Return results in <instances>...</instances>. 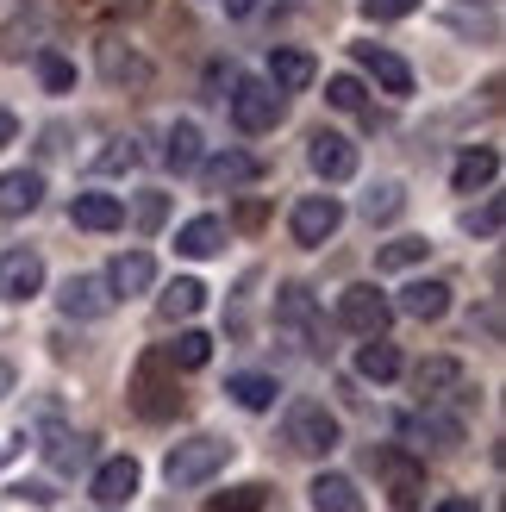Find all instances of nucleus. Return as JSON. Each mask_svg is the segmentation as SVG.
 <instances>
[{"label":"nucleus","mask_w":506,"mask_h":512,"mask_svg":"<svg viewBox=\"0 0 506 512\" xmlns=\"http://www.w3.org/2000/svg\"><path fill=\"white\" fill-rule=\"evenodd\" d=\"M282 444L294 456H332L338 450V413L325 400H294L282 413Z\"/></svg>","instance_id":"obj_1"},{"label":"nucleus","mask_w":506,"mask_h":512,"mask_svg":"<svg viewBox=\"0 0 506 512\" xmlns=\"http://www.w3.org/2000/svg\"><path fill=\"white\" fill-rule=\"evenodd\" d=\"M132 413L150 419V425H163V419L182 413V388H175V369H169V356H163V350H157V356H144L138 375H132Z\"/></svg>","instance_id":"obj_2"},{"label":"nucleus","mask_w":506,"mask_h":512,"mask_svg":"<svg viewBox=\"0 0 506 512\" xmlns=\"http://www.w3.org/2000/svg\"><path fill=\"white\" fill-rule=\"evenodd\" d=\"M225 463H232V444H225V438H188V444L169 450L163 481H169V488H200V481H213Z\"/></svg>","instance_id":"obj_3"},{"label":"nucleus","mask_w":506,"mask_h":512,"mask_svg":"<svg viewBox=\"0 0 506 512\" xmlns=\"http://www.w3.org/2000/svg\"><path fill=\"white\" fill-rule=\"evenodd\" d=\"M288 113V94L282 88H269V82H232V119H238V132H275Z\"/></svg>","instance_id":"obj_4"},{"label":"nucleus","mask_w":506,"mask_h":512,"mask_svg":"<svg viewBox=\"0 0 506 512\" xmlns=\"http://www.w3.org/2000/svg\"><path fill=\"white\" fill-rule=\"evenodd\" d=\"M338 319L350 331H363V338H388V325H394V300L382 288H369V281H357V288H344L338 294Z\"/></svg>","instance_id":"obj_5"},{"label":"nucleus","mask_w":506,"mask_h":512,"mask_svg":"<svg viewBox=\"0 0 506 512\" xmlns=\"http://www.w3.org/2000/svg\"><path fill=\"white\" fill-rule=\"evenodd\" d=\"M413 394L425 406H438V400H469V369L457 363V356H425V363L413 369Z\"/></svg>","instance_id":"obj_6"},{"label":"nucleus","mask_w":506,"mask_h":512,"mask_svg":"<svg viewBox=\"0 0 506 512\" xmlns=\"http://www.w3.org/2000/svg\"><path fill=\"white\" fill-rule=\"evenodd\" d=\"M44 294V256L38 250H25V244H13L7 256H0V300H38Z\"/></svg>","instance_id":"obj_7"},{"label":"nucleus","mask_w":506,"mask_h":512,"mask_svg":"<svg viewBox=\"0 0 506 512\" xmlns=\"http://www.w3.org/2000/svg\"><path fill=\"white\" fill-rule=\"evenodd\" d=\"M294 244H307V250H319L325 238H338V225H344V207H338V200L332 194H307V200H300V207H294Z\"/></svg>","instance_id":"obj_8"},{"label":"nucleus","mask_w":506,"mask_h":512,"mask_svg":"<svg viewBox=\"0 0 506 512\" xmlns=\"http://www.w3.org/2000/svg\"><path fill=\"white\" fill-rule=\"evenodd\" d=\"M113 288H107V275H69L63 281V294H57V306L69 319H107L113 313Z\"/></svg>","instance_id":"obj_9"},{"label":"nucleus","mask_w":506,"mask_h":512,"mask_svg":"<svg viewBox=\"0 0 506 512\" xmlns=\"http://www.w3.org/2000/svg\"><path fill=\"white\" fill-rule=\"evenodd\" d=\"M307 163H313L319 182H350V175H357V144L338 138V132H313L307 138Z\"/></svg>","instance_id":"obj_10"},{"label":"nucleus","mask_w":506,"mask_h":512,"mask_svg":"<svg viewBox=\"0 0 506 512\" xmlns=\"http://www.w3.org/2000/svg\"><path fill=\"white\" fill-rule=\"evenodd\" d=\"M375 469H382V481H388V500H394L400 512H413V506L425 500V469L413 463V456L382 450V456H375Z\"/></svg>","instance_id":"obj_11"},{"label":"nucleus","mask_w":506,"mask_h":512,"mask_svg":"<svg viewBox=\"0 0 506 512\" xmlns=\"http://www.w3.org/2000/svg\"><path fill=\"white\" fill-rule=\"evenodd\" d=\"M200 169V182H207V194H238L257 182V157H244V150H219V157L207 163H194Z\"/></svg>","instance_id":"obj_12"},{"label":"nucleus","mask_w":506,"mask_h":512,"mask_svg":"<svg viewBox=\"0 0 506 512\" xmlns=\"http://www.w3.org/2000/svg\"><path fill=\"white\" fill-rule=\"evenodd\" d=\"M400 431H407V444H419V450H457L463 444V419L438 413V406H419Z\"/></svg>","instance_id":"obj_13"},{"label":"nucleus","mask_w":506,"mask_h":512,"mask_svg":"<svg viewBox=\"0 0 506 512\" xmlns=\"http://www.w3.org/2000/svg\"><path fill=\"white\" fill-rule=\"evenodd\" d=\"M138 481H144V469L132 463V456H107V463L94 469V500L100 506H125L138 494Z\"/></svg>","instance_id":"obj_14"},{"label":"nucleus","mask_w":506,"mask_h":512,"mask_svg":"<svg viewBox=\"0 0 506 512\" xmlns=\"http://www.w3.org/2000/svg\"><path fill=\"white\" fill-rule=\"evenodd\" d=\"M38 200H44V175L38 169H7V175H0V219L38 213Z\"/></svg>","instance_id":"obj_15"},{"label":"nucleus","mask_w":506,"mask_h":512,"mask_svg":"<svg viewBox=\"0 0 506 512\" xmlns=\"http://www.w3.org/2000/svg\"><path fill=\"white\" fill-rule=\"evenodd\" d=\"M394 313H407V319H419V325L444 319V313H450V281H407Z\"/></svg>","instance_id":"obj_16"},{"label":"nucleus","mask_w":506,"mask_h":512,"mask_svg":"<svg viewBox=\"0 0 506 512\" xmlns=\"http://www.w3.org/2000/svg\"><path fill=\"white\" fill-rule=\"evenodd\" d=\"M69 219L82 225V232H119V225H125V200L119 194H75Z\"/></svg>","instance_id":"obj_17"},{"label":"nucleus","mask_w":506,"mask_h":512,"mask_svg":"<svg viewBox=\"0 0 506 512\" xmlns=\"http://www.w3.org/2000/svg\"><path fill=\"white\" fill-rule=\"evenodd\" d=\"M275 325H282V331H300V338H319V306H313V294L300 288V281L275 294Z\"/></svg>","instance_id":"obj_18"},{"label":"nucleus","mask_w":506,"mask_h":512,"mask_svg":"<svg viewBox=\"0 0 506 512\" xmlns=\"http://www.w3.org/2000/svg\"><path fill=\"white\" fill-rule=\"evenodd\" d=\"M494 175H500V150L494 144H469L457 157V169H450V182H457V194H475V188H488Z\"/></svg>","instance_id":"obj_19"},{"label":"nucleus","mask_w":506,"mask_h":512,"mask_svg":"<svg viewBox=\"0 0 506 512\" xmlns=\"http://www.w3.org/2000/svg\"><path fill=\"white\" fill-rule=\"evenodd\" d=\"M100 75H107V82H132V88H144V82H150V63L138 57L132 44L100 38Z\"/></svg>","instance_id":"obj_20"},{"label":"nucleus","mask_w":506,"mask_h":512,"mask_svg":"<svg viewBox=\"0 0 506 512\" xmlns=\"http://www.w3.org/2000/svg\"><path fill=\"white\" fill-rule=\"evenodd\" d=\"M150 281H157V263H150V250H125V256H113V269H107V288L113 294H144Z\"/></svg>","instance_id":"obj_21"},{"label":"nucleus","mask_w":506,"mask_h":512,"mask_svg":"<svg viewBox=\"0 0 506 512\" xmlns=\"http://www.w3.org/2000/svg\"><path fill=\"white\" fill-rule=\"evenodd\" d=\"M313 75H319V63L307 57V50H275L269 57V88H282V94L313 88Z\"/></svg>","instance_id":"obj_22"},{"label":"nucleus","mask_w":506,"mask_h":512,"mask_svg":"<svg viewBox=\"0 0 506 512\" xmlns=\"http://www.w3.org/2000/svg\"><path fill=\"white\" fill-rule=\"evenodd\" d=\"M357 63L375 75V82H382L388 94H413V69L394 57V50H375V44H357Z\"/></svg>","instance_id":"obj_23"},{"label":"nucleus","mask_w":506,"mask_h":512,"mask_svg":"<svg viewBox=\"0 0 506 512\" xmlns=\"http://www.w3.org/2000/svg\"><path fill=\"white\" fill-rule=\"evenodd\" d=\"M307 500H313V512H363V494L350 475H319L307 488Z\"/></svg>","instance_id":"obj_24"},{"label":"nucleus","mask_w":506,"mask_h":512,"mask_svg":"<svg viewBox=\"0 0 506 512\" xmlns=\"http://www.w3.org/2000/svg\"><path fill=\"white\" fill-rule=\"evenodd\" d=\"M219 244H225V225L213 213H200V219H188L182 232H175V250L182 256H219Z\"/></svg>","instance_id":"obj_25"},{"label":"nucleus","mask_w":506,"mask_h":512,"mask_svg":"<svg viewBox=\"0 0 506 512\" xmlns=\"http://www.w3.org/2000/svg\"><path fill=\"white\" fill-rule=\"evenodd\" d=\"M225 394H232L244 413H269L282 388H275V375H232V381H225Z\"/></svg>","instance_id":"obj_26"},{"label":"nucleus","mask_w":506,"mask_h":512,"mask_svg":"<svg viewBox=\"0 0 506 512\" xmlns=\"http://www.w3.org/2000/svg\"><path fill=\"white\" fill-rule=\"evenodd\" d=\"M88 456H94V438H69V431H50V444H44V463L57 475H75Z\"/></svg>","instance_id":"obj_27"},{"label":"nucleus","mask_w":506,"mask_h":512,"mask_svg":"<svg viewBox=\"0 0 506 512\" xmlns=\"http://www.w3.org/2000/svg\"><path fill=\"white\" fill-rule=\"evenodd\" d=\"M200 306H207V288H200V281H169V288H163V300H157V313L175 325V319H194L200 313Z\"/></svg>","instance_id":"obj_28"},{"label":"nucleus","mask_w":506,"mask_h":512,"mask_svg":"<svg viewBox=\"0 0 506 512\" xmlns=\"http://www.w3.org/2000/svg\"><path fill=\"white\" fill-rule=\"evenodd\" d=\"M400 369H407V363H400V350H394L388 338H369V344L357 350V375H363V381H394Z\"/></svg>","instance_id":"obj_29"},{"label":"nucleus","mask_w":506,"mask_h":512,"mask_svg":"<svg viewBox=\"0 0 506 512\" xmlns=\"http://www.w3.org/2000/svg\"><path fill=\"white\" fill-rule=\"evenodd\" d=\"M163 163H169L175 175H188V169L200 163V125H194V119H175V125H169V150H163Z\"/></svg>","instance_id":"obj_30"},{"label":"nucleus","mask_w":506,"mask_h":512,"mask_svg":"<svg viewBox=\"0 0 506 512\" xmlns=\"http://www.w3.org/2000/svg\"><path fill=\"white\" fill-rule=\"evenodd\" d=\"M407 213V188L400 182H375L369 194H363V219L369 225H388V219H400Z\"/></svg>","instance_id":"obj_31"},{"label":"nucleus","mask_w":506,"mask_h":512,"mask_svg":"<svg viewBox=\"0 0 506 512\" xmlns=\"http://www.w3.org/2000/svg\"><path fill=\"white\" fill-rule=\"evenodd\" d=\"M163 356H169V369H207L213 338H207V331H175V344Z\"/></svg>","instance_id":"obj_32"},{"label":"nucleus","mask_w":506,"mask_h":512,"mask_svg":"<svg viewBox=\"0 0 506 512\" xmlns=\"http://www.w3.org/2000/svg\"><path fill=\"white\" fill-rule=\"evenodd\" d=\"M32 63H38V75H44V88H50V94H69V88H75V63L63 57V50L38 44V50H32Z\"/></svg>","instance_id":"obj_33"},{"label":"nucleus","mask_w":506,"mask_h":512,"mask_svg":"<svg viewBox=\"0 0 506 512\" xmlns=\"http://www.w3.org/2000/svg\"><path fill=\"white\" fill-rule=\"evenodd\" d=\"M425 256H432L425 238H394V244L375 250V269H413V263H425Z\"/></svg>","instance_id":"obj_34"},{"label":"nucleus","mask_w":506,"mask_h":512,"mask_svg":"<svg viewBox=\"0 0 506 512\" xmlns=\"http://www.w3.org/2000/svg\"><path fill=\"white\" fill-rule=\"evenodd\" d=\"M269 506V488H263V481H244V488H225L207 512H263Z\"/></svg>","instance_id":"obj_35"},{"label":"nucleus","mask_w":506,"mask_h":512,"mask_svg":"<svg viewBox=\"0 0 506 512\" xmlns=\"http://www.w3.org/2000/svg\"><path fill=\"white\" fill-rule=\"evenodd\" d=\"M25 50H38V19H13V25H0V57L19 63Z\"/></svg>","instance_id":"obj_36"},{"label":"nucleus","mask_w":506,"mask_h":512,"mask_svg":"<svg viewBox=\"0 0 506 512\" xmlns=\"http://www.w3.org/2000/svg\"><path fill=\"white\" fill-rule=\"evenodd\" d=\"M138 157H144V150H138L132 138H113V144L94 157V175H125V169H138Z\"/></svg>","instance_id":"obj_37"},{"label":"nucleus","mask_w":506,"mask_h":512,"mask_svg":"<svg viewBox=\"0 0 506 512\" xmlns=\"http://www.w3.org/2000/svg\"><path fill=\"white\" fill-rule=\"evenodd\" d=\"M325 100H332L338 113H369V100H363V82H357V75H332V82H325Z\"/></svg>","instance_id":"obj_38"},{"label":"nucleus","mask_w":506,"mask_h":512,"mask_svg":"<svg viewBox=\"0 0 506 512\" xmlns=\"http://www.w3.org/2000/svg\"><path fill=\"white\" fill-rule=\"evenodd\" d=\"M463 232L469 238H500V200H482L475 213H463Z\"/></svg>","instance_id":"obj_39"},{"label":"nucleus","mask_w":506,"mask_h":512,"mask_svg":"<svg viewBox=\"0 0 506 512\" xmlns=\"http://www.w3.org/2000/svg\"><path fill=\"white\" fill-rule=\"evenodd\" d=\"M163 219H169V194H144L138 200V225H144V232H157Z\"/></svg>","instance_id":"obj_40"},{"label":"nucleus","mask_w":506,"mask_h":512,"mask_svg":"<svg viewBox=\"0 0 506 512\" xmlns=\"http://www.w3.org/2000/svg\"><path fill=\"white\" fill-rule=\"evenodd\" d=\"M413 7H419V0H363V13H369V19H407Z\"/></svg>","instance_id":"obj_41"},{"label":"nucleus","mask_w":506,"mask_h":512,"mask_svg":"<svg viewBox=\"0 0 506 512\" xmlns=\"http://www.w3.org/2000/svg\"><path fill=\"white\" fill-rule=\"evenodd\" d=\"M432 512H482V506H475V494H450V500H438Z\"/></svg>","instance_id":"obj_42"},{"label":"nucleus","mask_w":506,"mask_h":512,"mask_svg":"<svg viewBox=\"0 0 506 512\" xmlns=\"http://www.w3.org/2000/svg\"><path fill=\"white\" fill-rule=\"evenodd\" d=\"M113 7H119V13H125V19H144V13H150V7H157V0H113Z\"/></svg>","instance_id":"obj_43"},{"label":"nucleus","mask_w":506,"mask_h":512,"mask_svg":"<svg viewBox=\"0 0 506 512\" xmlns=\"http://www.w3.org/2000/svg\"><path fill=\"white\" fill-rule=\"evenodd\" d=\"M13 138H19V119H13V113H7V107H0V150H7V144H13Z\"/></svg>","instance_id":"obj_44"},{"label":"nucleus","mask_w":506,"mask_h":512,"mask_svg":"<svg viewBox=\"0 0 506 512\" xmlns=\"http://www.w3.org/2000/svg\"><path fill=\"white\" fill-rule=\"evenodd\" d=\"M7 394H13V363L0 356V400H7Z\"/></svg>","instance_id":"obj_45"},{"label":"nucleus","mask_w":506,"mask_h":512,"mask_svg":"<svg viewBox=\"0 0 506 512\" xmlns=\"http://www.w3.org/2000/svg\"><path fill=\"white\" fill-rule=\"evenodd\" d=\"M225 13H232V19H244V13H257V0H225Z\"/></svg>","instance_id":"obj_46"},{"label":"nucleus","mask_w":506,"mask_h":512,"mask_svg":"<svg viewBox=\"0 0 506 512\" xmlns=\"http://www.w3.org/2000/svg\"><path fill=\"white\" fill-rule=\"evenodd\" d=\"M469 7H494V0H469Z\"/></svg>","instance_id":"obj_47"}]
</instances>
